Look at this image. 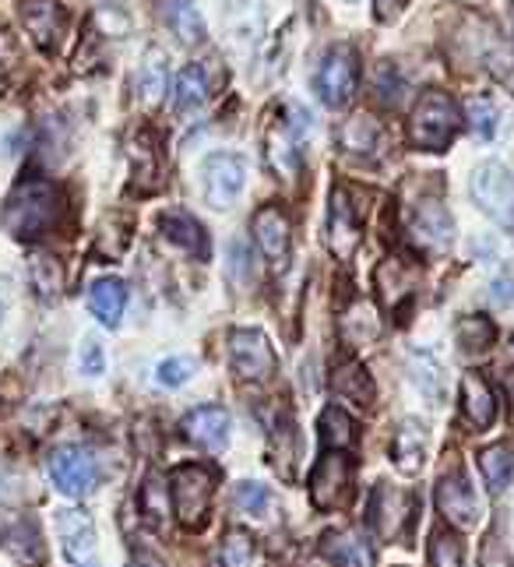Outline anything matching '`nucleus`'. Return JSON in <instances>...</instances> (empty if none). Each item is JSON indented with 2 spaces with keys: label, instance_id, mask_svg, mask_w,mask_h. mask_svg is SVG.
I'll use <instances>...</instances> for the list:
<instances>
[{
  "label": "nucleus",
  "instance_id": "nucleus-4",
  "mask_svg": "<svg viewBox=\"0 0 514 567\" xmlns=\"http://www.w3.org/2000/svg\"><path fill=\"white\" fill-rule=\"evenodd\" d=\"M472 198L493 222L504 225V230H514V174L507 166H501V162L475 166Z\"/></svg>",
  "mask_w": 514,
  "mask_h": 567
},
{
  "label": "nucleus",
  "instance_id": "nucleus-19",
  "mask_svg": "<svg viewBox=\"0 0 514 567\" xmlns=\"http://www.w3.org/2000/svg\"><path fill=\"white\" fill-rule=\"evenodd\" d=\"M321 550L335 567H374L370 543L356 533V528H338V533H325Z\"/></svg>",
  "mask_w": 514,
  "mask_h": 567
},
{
  "label": "nucleus",
  "instance_id": "nucleus-7",
  "mask_svg": "<svg viewBox=\"0 0 514 567\" xmlns=\"http://www.w3.org/2000/svg\"><path fill=\"white\" fill-rule=\"evenodd\" d=\"M46 472H50L53 486L67 497H85L95 486V462L88 451L74 448V444L53 448L46 455Z\"/></svg>",
  "mask_w": 514,
  "mask_h": 567
},
{
  "label": "nucleus",
  "instance_id": "nucleus-34",
  "mask_svg": "<svg viewBox=\"0 0 514 567\" xmlns=\"http://www.w3.org/2000/svg\"><path fill=\"white\" fill-rule=\"evenodd\" d=\"M480 469H483V480L493 494H501V490L511 483V472H514V451L511 444H490L483 455H480Z\"/></svg>",
  "mask_w": 514,
  "mask_h": 567
},
{
  "label": "nucleus",
  "instance_id": "nucleus-26",
  "mask_svg": "<svg viewBox=\"0 0 514 567\" xmlns=\"http://www.w3.org/2000/svg\"><path fill=\"white\" fill-rule=\"evenodd\" d=\"M377 290H380V300H385L388 307H398L406 296H412V290H416V275H412L398 258H391V261H385V264L377 269Z\"/></svg>",
  "mask_w": 514,
  "mask_h": 567
},
{
  "label": "nucleus",
  "instance_id": "nucleus-15",
  "mask_svg": "<svg viewBox=\"0 0 514 567\" xmlns=\"http://www.w3.org/2000/svg\"><path fill=\"white\" fill-rule=\"evenodd\" d=\"M328 248L335 258L349 261L353 251L359 248V216L346 195V187H335L332 191V208H328Z\"/></svg>",
  "mask_w": 514,
  "mask_h": 567
},
{
  "label": "nucleus",
  "instance_id": "nucleus-11",
  "mask_svg": "<svg viewBox=\"0 0 514 567\" xmlns=\"http://www.w3.org/2000/svg\"><path fill=\"white\" fill-rule=\"evenodd\" d=\"M230 360L233 370L246 381H269L275 374V349L258 328H237L230 335Z\"/></svg>",
  "mask_w": 514,
  "mask_h": 567
},
{
  "label": "nucleus",
  "instance_id": "nucleus-41",
  "mask_svg": "<svg viewBox=\"0 0 514 567\" xmlns=\"http://www.w3.org/2000/svg\"><path fill=\"white\" fill-rule=\"evenodd\" d=\"M195 370H198V364H195V360H187V356H169V360L159 364L156 381H159L162 388H180V385L190 381V374H195Z\"/></svg>",
  "mask_w": 514,
  "mask_h": 567
},
{
  "label": "nucleus",
  "instance_id": "nucleus-17",
  "mask_svg": "<svg viewBox=\"0 0 514 567\" xmlns=\"http://www.w3.org/2000/svg\"><path fill=\"white\" fill-rule=\"evenodd\" d=\"M183 433L195 444L216 451V448L225 444V433H230V412H225L222 406H201L195 412H187Z\"/></svg>",
  "mask_w": 514,
  "mask_h": 567
},
{
  "label": "nucleus",
  "instance_id": "nucleus-30",
  "mask_svg": "<svg viewBox=\"0 0 514 567\" xmlns=\"http://www.w3.org/2000/svg\"><path fill=\"white\" fill-rule=\"evenodd\" d=\"M332 388H335V395H342V399H349L356 406H370L374 402V385H370L367 370L359 367V364H342V367H335Z\"/></svg>",
  "mask_w": 514,
  "mask_h": 567
},
{
  "label": "nucleus",
  "instance_id": "nucleus-22",
  "mask_svg": "<svg viewBox=\"0 0 514 567\" xmlns=\"http://www.w3.org/2000/svg\"><path fill=\"white\" fill-rule=\"evenodd\" d=\"M296 459H300V430L293 423L290 412H279V420L272 427V465L282 472L285 480L296 476Z\"/></svg>",
  "mask_w": 514,
  "mask_h": 567
},
{
  "label": "nucleus",
  "instance_id": "nucleus-25",
  "mask_svg": "<svg viewBox=\"0 0 514 567\" xmlns=\"http://www.w3.org/2000/svg\"><path fill=\"white\" fill-rule=\"evenodd\" d=\"M423 430H420V423H402L395 430V441H391V459H395V465L402 469V472H420L423 469Z\"/></svg>",
  "mask_w": 514,
  "mask_h": 567
},
{
  "label": "nucleus",
  "instance_id": "nucleus-33",
  "mask_svg": "<svg viewBox=\"0 0 514 567\" xmlns=\"http://www.w3.org/2000/svg\"><path fill=\"white\" fill-rule=\"evenodd\" d=\"M493 338H497V328L483 314H469L454 325V343L462 346V353H486L493 346Z\"/></svg>",
  "mask_w": 514,
  "mask_h": 567
},
{
  "label": "nucleus",
  "instance_id": "nucleus-40",
  "mask_svg": "<svg viewBox=\"0 0 514 567\" xmlns=\"http://www.w3.org/2000/svg\"><path fill=\"white\" fill-rule=\"evenodd\" d=\"M269 501H272L269 490H264L261 483H237V490H233V504L243 515H264Z\"/></svg>",
  "mask_w": 514,
  "mask_h": 567
},
{
  "label": "nucleus",
  "instance_id": "nucleus-49",
  "mask_svg": "<svg viewBox=\"0 0 514 567\" xmlns=\"http://www.w3.org/2000/svg\"><path fill=\"white\" fill-rule=\"evenodd\" d=\"M130 567H162L156 557H148V554H141V557H135V560H130Z\"/></svg>",
  "mask_w": 514,
  "mask_h": 567
},
{
  "label": "nucleus",
  "instance_id": "nucleus-12",
  "mask_svg": "<svg viewBox=\"0 0 514 567\" xmlns=\"http://www.w3.org/2000/svg\"><path fill=\"white\" fill-rule=\"evenodd\" d=\"M251 230H254V243H258V251L264 254V261L282 272L285 264H290V254H293L290 219L282 216V208L261 204L254 212V219H251Z\"/></svg>",
  "mask_w": 514,
  "mask_h": 567
},
{
  "label": "nucleus",
  "instance_id": "nucleus-50",
  "mask_svg": "<svg viewBox=\"0 0 514 567\" xmlns=\"http://www.w3.org/2000/svg\"><path fill=\"white\" fill-rule=\"evenodd\" d=\"M4 311H8V282L0 279V321H4Z\"/></svg>",
  "mask_w": 514,
  "mask_h": 567
},
{
  "label": "nucleus",
  "instance_id": "nucleus-52",
  "mask_svg": "<svg viewBox=\"0 0 514 567\" xmlns=\"http://www.w3.org/2000/svg\"><path fill=\"white\" fill-rule=\"evenodd\" d=\"M511 18H514V8H511Z\"/></svg>",
  "mask_w": 514,
  "mask_h": 567
},
{
  "label": "nucleus",
  "instance_id": "nucleus-5",
  "mask_svg": "<svg viewBox=\"0 0 514 567\" xmlns=\"http://www.w3.org/2000/svg\"><path fill=\"white\" fill-rule=\"evenodd\" d=\"M356 78H359V67H356V50L338 43L332 46L325 56H321L317 74H314V88L325 106L342 109L356 92Z\"/></svg>",
  "mask_w": 514,
  "mask_h": 567
},
{
  "label": "nucleus",
  "instance_id": "nucleus-23",
  "mask_svg": "<svg viewBox=\"0 0 514 567\" xmlns=\"http://www.w3.org/2000/svg\"><path fill=\"white\" fill-rule=\"evenodd\" d=\"M342 148L349 156H364V159H377L385 153V130H380L377 120L370 117H353L346 127H342Z\"/></svg>",
  "mask_w": 514,
  "mask_h": 567
},
{
  "label": "nucleus",
  "instance_id": "nucleus-47",
  "mask_svg": "<svg viewBox=\"0 0 514 567\" xmlns=\"http://www.w3.org/2000/svg\"><path fill=\"white\" fill-rule=\"evenodd\" d=\"M402 8H406V0H377V14L380 18H395Z\"/></svg>",
  "mask_w": 514,
  "mask_h": 567
},
{
  "label": "nucleus",
  "instance_id": "nucleus-9",
  "mask_svg": "<svg viewBox=\"0 0 514 567\" xmlns=\"http://www.w3.org/2000/svg\"><path fill=\"white\" fill-rule=\"evenodd\" d=\"M409 518H412V497L391 483H377L370 494V507H367L370 533L377 539H398Z\"/></svg>",
  "mask_w": 514,
  "mask_h": 567
},
{
  "label": "nucleus",
  "instance_id": "nucleus-6",
  "mask_svg": "<svg viewBox=\"0 0 514 567\" xmlns=\"http://www.w3.org/2000/svg\"><path fill=\"white\" fill-rule=\"evenodd\" d=\"M353 494V459L332 451L311 472V501L317 512H335Z\"/></svg>",
  "mask_w": 514,
  "mask_h": 567
},
{
  "label": "nucleus",
  "instance_id": "nucleus-53",
  "mask_svg": "<svg viewBox=\"0 0 514 567\" xmlns=\"http://www.w3.org/2000/svg\"><path fill=\"white\" fill-rule=\"evenodd\" d=\"M346 4H353V0H346Z\"/></svg>",
  "mask_w": 514,
  "mask_h": 567
},
{
  "label": "nucleus",
  "instance_id": "nucleus-43",
  "mask_svg": "<svg viewBox=\"0 0 514 567\" xmlns=\"http://www.w3.org/2000/svg\"><path fill=\"white\" fill-rule=\"evenodd\" d=\"M416 360L423 364V374H412L416 385H423V391L437 399V395H441V367H437L430 356H420V353H416Z\"/></svg>",
  "mask_w": 514,
  "mask_h": 567
},
{
  "label": "nucleus",
  "instance_id": "nucleus-51",
  "mask_svg": "<svg viewBox=\"0 0 514 567\" xmlns=\"http://www.w3.org/2000/svg\"><path fill=\"white\" fill-rule=\"evenodd\" d=\"M507 385H511V395H514V374H511V381H507Z\"/></svg>",
  "mask_w": 514,
  "mask_h": 567
},
{
  "label": "nucleus",
  "instance_id": "nucleus-1",
  "mask_svg": "<svg viewBox=\"0 0 514 567\" xmlns=\"http://www.w3.org/2000/svg\"><path fill=\"white\" fill-rule=\"evenodd\" d=\"M64 216V195L43 177L22 180L4 201V230L18 240H35L50 233Z\"/></svg>",
  "mask_w": 514,
  "mask_h": 567
},
{
  "label": "nucleus",
  "instance_id": "nucleus-31",
  "mask_svg": "<svg viewBox=\"0 0 514 567\" xmlns=\"http://www.w3.org/2000/svg\"><path fill=\"white\" fill-rule=\"evenodd\" d=\"M208 99V78H204V67L201 64H190L180 71L177 78V92H174V109L177 113H195L201 109Z\"/></svg>",
  "mask_w": 514,
  "mask_h": 567
},
{
  "label": "nucleus",
  "instance_id": "nucleus-44",
  "mask_svg": "<svg viewBox=\"0 0 514 567\" xmlns=\"http://www.w3.org/2000/svg\"><path fill=\"white\" fill-rule=\"evenodd\" d=\"M159 148L156 145H145V138L135 141V162H138V177H156L159 174Z\"/></svg>",
  "mask_w": 514,
  "mask_h": 567
},
{
  "label": "nucleus",
  "instance_id": "nucleus-13",
  "mask_svg": "<svg viewBox=\"0 0 514 567\" xmlns=\"http://www.w3.org/2000/svg\"><path fill=\"white\" fill-rule=\"evenodd\" d=\"M409 233H412L416 248L441 254L451 248V240H454V222H451L448 208L441 201L423 198V201H416L412 216H409Z\"/></svg>",
  "mask_w": 514,
  "mask_h": 567
},
{
  "label": "nucleus",
  "instance_id": "nucleus-28",
  "mask_svg": "<svg viewBox=\"0 0 514 567\" xmlns=\"http://www.w3.org/2000/svg\"><path fill=\"white\" fill-rule=\"evenodd\" d=\"M4 546L8 550L22 560L25 567H35V564H43L46 557V546H43V536H40V528H35V522H18L11 525L8 533H4Z\"/></svg>",
  "mask_w": 514,
  "mask_h": 567
},
{
  "label": "nucleus",
  "instance_id": "nucleus-45",
  "mask_svg": "<svg viewBox=\"0 0 514 567\" xmlns=\"http://www.w3.org/2000/svg\"><path fill=\"white\" fill-rule=\"evenodd\" d=\"M82 370L85 374H103V349H99V343L95 338H85V346H82Z\"/></svg>",
  "mask_w": 514,
  "mask_h": 567
},
{
  "label": "nucleus",
  "instance_id": "nucleus-3",
  "mask_svg": "<svg viewBox=\"0 0 514 567\" xmlns=\"http://www.w3.org/2000/svg\"><path fill=\"white\" fill-rule=\"evenodd\" d=\"M216 490V472L208 465H177L169 472V497H174V512L183 525H201L208 515Z\"/></svg>",
  "mask_w": 514,
  "mask_h": 567
},
{
  "label": "nucleus",
  "instance_id": "nucleus-24",
  "mask_svg": "<svg viewBox=\"0 0 514 567\" xmlns=\"http://www.w3.org/2000/svg\"><path fill=\"white\" fill-rule=\"evenodd\" d=\"M124 304H127V286L120 279H99L95 286L88 290V307L92 314L103 321V325L117 328L120 325V314H124Z\"/></svg>",
  "mask_w": 514,
  "mask_h": 567
},
{
  "label": "nucleus",
  "instance_id": "nucleus-38",
  "mask_svg": "<svg viewBox=\"0 0 514 567\" xmlns=\"http://www.w3.org/2000/svg\"><path fill=\"white\" fill-rule=\"evenodd\" d=\"M251 557H254V539L246 536L243 528L225 533L219 546V567H251Z\"/></svg>",
  "mask_w": 514,
  "mask_h": 567
},
{
  "label": "nucleus",
  "instance_id": "nucleus-36",
  "mask_svg": "<svg viewBox=\"0 0 514 567\" xmlns=\"http://www.w3.org/2000/svg\"><path fill=\"white\" fill-rule=\"evenodd\" d=\"M138 507H141V518L151 525H162L169 515V494H166V483L159 472H148L145 483H141V494H138Z\"/></svg>",
  "mask_w": 514,
  "mask_h": 567
},
{
  "label": "nucleus",
  "instance_id": "nucleus-8",
  "mask_svg": "<svg viewBox=\"0 0 514 567\" xmlns=\"http://www.w3.org/2000/svg\"><path fill=\"white\" fill-rule=\"evenodd\" d=\"M201 177H204V201L212 208H230L246 183V166L233 153H212L201 166Z\"/></svg>",
  "mask_w": 514,
  "mask_h": 567
},
{
  "label": "nucleus",
  "instance_id": "nucleus-37",
  "mask_svg": "<svg viewBox=\"0 0 514 567\" xmlns=\"http://www.w3.org/2000/svg\"><path fill=\"white\" fill-rule=\"evenodd\" d=\"M465 117H469L472 135L480 141H490L493 135H497V106H493L490 96H472L465 103Z\"/></svg>",
  "mask_w": 514,
  "mask_h": 567
},
{
  "label": "nucleus",
  "instance_id": "nucleus-10",
  "mask_svg": "<svg viewBox=\"0 0 514 567\" xmlns=\"http://www.w3.org/2000/svg\"><path fill=\"white\" fill-rule=\"evenodd\" d=\"M56 539L71 567H99V546H95V525L85 512L64 507L56 512Z\"/></svg>",
  "mask_w": 514,
  "mask_h": 567
},
{
  "label": "nucleus",
  "instance_id": "nucleus-48",
  "mask_svg": "<svg viewBox=\"0 0 514 567\" xmlns=\"http://www.w3.org/2000/svg\"><path fill=\"white\" fill-rule=\"evenodd\" d=\"M493 290H497V293H493V296H497L501 304H507V300L514 296V282H511V279H501L497 286H493Z\"/></svg>",
  "mask_w": 514,
  "mask_h": 567
},
{
  "label": "nucleus",
  "instance_id": "nucleus-42",
  "mask_svg": "<svg viewBox=\"0 0 514 567\" xmlns=\"http://www.w3.org/2000/svg\"><path fill=\"white\" fill-rule=\"evenodd\" d=\"M374 92H377V99L388 103V106H395L398 99H402V78H398L395 64H380L377 67V74H374Z\"/></svg>",
  "mask_w": 514,
  "mask_h": 567
},
{
  "label": "nucleus",
  "instance_id": "nucleus-32",
  "mask_svg": "<svg viewBox=\"0 0 514 567\" xmlns=\"http://www.w3.org/2000/svg\"><path fill=\"white\" fill-rule=\"evenodd\" d=\"M135 85L141 92L145 106H156L162 99V92H166V53L162 50H148L145 53V64L138 67Z\"/></svg>",
  "mask_w": 514,
  "mask_h": 567
},
{
  "label": "nucleus",
  "instance_id": "nucleus-27",
  "mask_svg": "<svg viewBox=\"0 0 514 567\" xmlns=\"http://www.w3.org/2000/svg\"><path fill=\"white\" fill-rule=\"evenodd\" d=\"M380 335V317L370 304H353V311H346L342 317V338H346V346L359 349V346H370L374 338Z\"/></svg>",
  "mask_w": 514,
  "mask_h": 567
},
{
  "label": "nucleus",
  "instance_id": "nucleus-39",
  "mask_svg": "<svg viewBox=\"0 0 514 567\" xmlns=\"http://www.w3.org/2000/svg\"><path fill=\"white\" fill-rule=\"evenodd\" d=\"M430 564L433 567H462V543L448 528H437L430 536Z\"/></svg>",
  "mask_w": 514,
  "mask_h": 567
},
{
  "label": "nucleus",
  "instance_id": "nucleus-18",
  "mask_svg": "<svg viewBox=\"0 0 514 567\" xmlns=\"http://www.w3.org/2000/svg\"><path fill=\"white\" fill-rule=\"evenodd\" d=\"M159 225H162V233H166L169 243H177V248H183L187 254H195L198 261H208V233L190 212H183V208L162 212Z\"/></svg>",
  "mask_w": 514,
  "mask_h": 567
},
{
  "label": "nucleus",
  "instance_id": "nucleus-21",
  "mask_svg": "<svg viewBox=\"0 0 514 567\" xmlns=\"http://www.w3.org/2000/svg\"><path fill=\"white\" fill-rule=\"evenodd\" d=\"M159 22L174 32L180 43L204 40V22L195 8V0H159Z\"/></svg>",
  "mask_w": 514,
  "mask_h": 567
},
{
  "label": "nucleus",
  "instance_id": "nucleus-20",
  "mask_svg": "<svg viewBox=\"0 0 514 567\" xmlns=\"http://www.w3.org/2000/svg\"><path fill=\"white\" fill-rule=\"evenodd\" d=\"M462 412L465 420L475 427V430H486L493 423V416H497V399H493V388L483 374L469 370L462 377Z\"/></svg>",
  "mask_w": 514,
  "mask_h": 567
},
{
  "label": "nucleus",
  "instance_id": "nucleus-46",
  "mask_svg": "<svg viewBox=\"0 0 514 567\" xmlns=\"http://www.w3.org/2000/svg\"><path fill=\"white\" fill-rule=\"evenodd\" d=\"M483 567H507V560H504V554H501V543H497V539H486Z\"/></svg>",
  "mask_w": 514,
  "mask_h": 567
},
{
  "label": "nucleus",
  "instance_id": "nucleus-2",
  "mask_svg": "<svg viewBox=\"0 0 514 567\" xmlns=\"http://www.w3.org/2000/svg\"><path fill=\"white\" fill-rule=\"evenodd\" d=\"M459 106L441 88H430L420 96V103L412 106L409 117V138L423 153H444V148L459 135Z\"/></svg>",
  "mask_w": 514,
  "mask_h": 567
},
{
  "label": "nucleus",
  "instance_id": "nucleus-35",
  "mask_svg": "<svg viewBox=\"0 0 514 567\" xmlns=\"http://www.w3.org/2000/svg\"><path fill=\"white\" fill-rule=\"evenodd\" d=\"M321 441H325L328 448H335V451L356 444V423L349 420L346 409L328 406L325 412H321Z\"/></svg>",
  "mask_w": 514,
  "mask_h": 567
},
{
  "label": "nucleus",
  "instance_id": "nucleus-14",
  "mask_svg": "<svg viewBox=\"0 0 514 567\" xmlns=\"http://www.w3.org/2000/svg\"><path fill=\"white\" fill-rule=\"evenodd\" d=\"M437 512L454 528H472L480 522V501H475L462 469L444 472L441 483H437Z\"/></svg>",
  "mask_w": 514,
  "mask_h": 567
},
{
  "label": "nucleus",
  "instance_id": "nucleus-29",
  "mask_svg": "<svg viewBox=\"0 0 514 567\" xmlns=\"http://www.w3.org/2000/svg\"><path fill=\"white\" fill-rule=\"evenodd\" d=\"M29 282L40 300H56L64 290V272H61V261L53 254H32L29 258Z\"/></svg>",
  "mask_w": 514,
  "mask_h": 567
},
{
  "label": "nucleus",
  "instance_id": "nucleus-16",
  "mask_svg": "<svg viewBox=\"0 0 514 567\" xmlns=\"http://www.w3.org/2000/svg\"><path fill=\"white\" fill-rule=\"evenodd\" d=\"M22 22L43 50H56L67 35V11L56 4V0H25Z\"/></svg>",
  "mask_w": 514,
  "mask_h": 567
}]
</instances>
